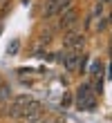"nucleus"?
<instances>
[{"label":"nucleus","mask_w":112,"mask_h":123,"mask_svg":"<svg viewBox=\"0 0 112 123\" xmlns=\"http://www.w3.org/2000/svg\"><path fill=\"white\" fill-rule=\"evenodd\" d=\"M96 98H99V94L94 92L92 83H81L79 90H76V96H74V101H76L79 110H94L96 107Z\"/></svg>","instance_id":"f257e3e1"},{"label":"nucleus","mask_w":112,"mask_h":123,"mask_svg":"<svg viewBox=\"0 0 112 123\" xmlns=\"http://www.w3.org/2000/svg\"><path fill=\"white\" fill-rule=\"evenodd\" d=\"M85 43H87V38H85V34H81V31H76V25L72 27L70 31L65 34V38H63V47H67V49H72V52H81V49L85 47Z\"/></svg>","instance_id":"f03ea898"},{"label":"nucleus","mask_w":112,"mask_h":123,"mask_svg":"<svg viewBox=\"0 0 112 123\" xmlns=\"http://www.w3.org/2000/svg\"><path fill=\"white\" fill-rule=\"evenodd\" d=\"M58 29H65V31H70L74 25H76V18H79V13H76V7H72V9H67L63 13H58Z\"/></svg>","instance_id":"7ed1b4c3"},{"label":"nucleus","mask_w":112,"mask_h":123,"mask_svg":"<svg viewBox=\"0 0 112 123\" xmlns=\"http://www.w3.org/2000/svg\"><path fill=\"white\" fill-rule=\"evenodd\" d=\"M79 52H72V49H67V52H63L61 56V63H63V67L67 72H76V63H79Z\"/></svg>","instance_id":"20e7f679"},{"label":"nucleus","mask_w":112,"mask_h":123,"mask_svg":"<svg viewBox=\"0 0 112 123\" xmlns=\"http://www.w3.org/2000/svg\"><path fill=\"white\" fill-rule=\"evenodd\" d=\"M11 96H13V90H11V85L0 81V105L9 103V101H11Z\"/></svg>","instance_id":"39448f33"},{"label":"nucleus","mask_w":112,"mask_h":123,"mask_svg":"<svg viewBox=\"0 0 112 123\" xmlns=\"http://www.w3.org/2000/svg\"><path fill=\"white\" fill-rule=\"evenodd\" d=\"M103 67H105V65H103V61L94 58V61H92V65L87 67V72L92 74V78H103Z\"/></svg>","instance_id":"423d86ee"},{"label":"nucleus","mask_w":112,"mask_h":123,"mask_svg":"<svg viewBox=\"0 0 112 123\" xmlns=\"http://www.w3.org/2000/svg\"><path fill=\"white\" fill-rule=\"evenodd\" d=\"M87 63H90V56H87V54L79 56V63H76V74H85V72H87Z\"/></svg>","instance_id":"0eeeda50"},{"label":"nucleus","mask_w":112,"mask_h":123,"mask_svg":"<svg viewBox=\"0 0 112 123\" xmlns=\"http://www.w3.org/2000/svg\"><path fill=\"white\" fill-rule=\"evenodd\" d=\"M110 23H108V18L105 16H101V18H96V25H94V29L92 31H96V34H101V31H105V27H108Z\"/></svg>","instance_id":"6e6552de"},{"label":"nucleus","mask_w":112,"mask_h":123,"mask_svg":"<svg viewBox=\"0 0 112 123\" xmlns=\"http://www.w3.org/2000/svg\"><path fill=\"white\" fill-rule=\"evenodd\" d=\"M103 13H105V2H96V5H94V9H92V13H90V16H92V18H101Z\"/></svg>","instance_id":"1a4fd4ad"},{"label":"nucleus","mask_w":112,"mask_h":123,"mask_svg":"<svg viewBox=\"0 0 112 123\" xmlns=\"http://www.w3.org/2000/svg\"><path fill=\"white\" fill-rule=\"evenodd\" d=\"M74 103V96H72V94H63V98H61V105L63 107H70Z\"/></svg>","instance_id":"9d476101"},{"label":"nucleus","mask_w":112,"mask_h":123,"mask_svg":"<svg viewBox=\"0 0 112 123\" xmlns=\"http://www.w3.org/2000/svg\"><path fill=\"white\" fill-rule=\"evenodd\" d=\"M18 52V40H13V45H9V54H16Z\"/></svg>","instance_id":"9b49d317"},{"label":"nucleus","mask_w":112,"mask_h":123,"mask_svg":"<svg viewBox=\"0 0 112 123\" xmlns=\"http://www.w3.org/2000/svg\"><path fill=\"white\" fill-rule=\"evenodd\" d=\"M110 54H112V36H110Z\"/></svg>","instance_id":"f8f14e48"},{"label":"nucleus","mask_w":112,"mask_h":123,"mask_svg":"<svg viewBox=\"0 0 112 123\" xmlns=\"http://www.w3.org/2000/svg\"><path fill=\"white\" fill-rule=\"evenodd\" d=\"M0 2H5V0H0Z\"/></svg>","instance_id":"ddd939ff"}]
</instances>
